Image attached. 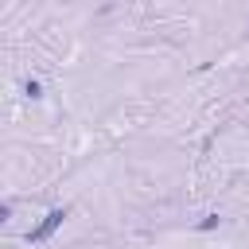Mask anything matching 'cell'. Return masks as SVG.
I'll use <instances>...</instances> for the list:
<instances>
[{"instance_id":"cell-1","label":"cell","mask_w":249,"mask_h":249,"mask_svg":"<svg viewBox=\"0 0 249 249\" xmlns=\"http://www.w3.org/2000/svg\"><path fill=\"white\" fill-rule=\"evenodd\" d=\"M62 218H66V210H51V214H47V218H43L35 230H27V241H47V237H51V233L62 226Z\"/></svg>"},{"instance_id":"cell-2","label":"cell","mask_w":249,"mask_h":249,"mask_svg":"<svg viewBox=\"0 0 249 249\" xmlns=\"http://www.w3.org/2000/svg\"><path fill=\"white\" fill-rule=\"evenodd\" d=\"M214 226H218V214H206V218L198 222V230H214Z\"/></svg>"}]
</instances>
